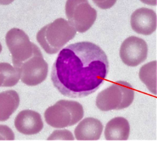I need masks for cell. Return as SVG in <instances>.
<instances>
[{
	"instance_id": "1",
	"label": "cell",
	"mask_w": 157,
	"mask_h": 142,
	"mask_svg": "<svg viewBox=\"0 0 157 142\" xmlns=\"http://www.w3.org/2000/svg\"><path fill=\"white\" fill-rule=\"evenodd\" d=\"M109 72L105 51L90 42L71 44L60 50L53 63L51 78L64 96L79 99L94 93Z\"/></svg>"
},
{
	"instance_id": "2",
	"label": "cell",
	"mask_w": 157,
	"mask_h": 142,
	"mask_svg": "<svg viewBox=\"0 0 157 142\" xmlns=\"http://www.w3.org/2000/svg\"><path fill=\"white\" fill-rule=\"evenodd\" d=\"M76 31L68 21L58 18L37 33L36 40L48 54H55L74 38Z\"/></svg>"
},
{
	"instance_id": "3",
	"label": "cell",
	"mask_w": 157,
	"mask_h": 142,
	"mask_svg": "<svg viewBox=\"0 0 157 142\" xmlns=\"http://www.w3.org/2000/svg\"><path fill=\"white\" fill-rule=\"evenodd\" d=\"M134 95V89L131 84L118 81L98 94L96 105L103 112L125 109L133 103Z\"/></svg>"
},
{
	"instance_id": "4",
	"label": "cell",
	"mask_w": 157,
	"mask_h": 142,
	"mask_svg": "<svg viewBox=\"0 0 157 142\" xmlns=\"http://www.w3.org/2000/svg\"><path fill=\"white\" fill-rule=\"evenodd\" d=\"M44 116L51 127L65 128L77 124L83 118V106L74 101L59 100L46 110Z\"/></svg>"
},
{
	"instance_id": "5",
	"label": "cell",
	"mask_w": 157,
	"mask_h": 142,
	"mask_svg": "<svg viewBox=\"0 0 157 142\" xmlns=\"http://www.w3.org/2000/svg\"><path fill=\"white\" fill-rule=\"evenodd\" d=\"M65 14L71 26L76 32L85 33L95 22L97 17L96 9L87 0H69L65 4Z\"/></svg>"
},
{
	"instance_id": "6",
	"label": "cell",
	"mask_w": 157,
	"mask_h": 142,
	"mask_svg": "<svg viewBox=\"0 0 157 142\" xmlns=\"http://www.w3.org/2000/svg\"><path fill=\"white\" fill-rule=\"evenodd\" d=\"M5 42L17 68L20 69L22 64L33 56V43L22 30L17 28L10 29L5 36Z\"/></svg>"
},
{
	"instance_id": "7",
	"label": "cell",
	"mask_w": 157,
	"mask_h": 142,
	"mask_svg": "<svg viewBox=\"0 0 157 142\" xmlns=\"http://www.w3.org/2000/svg\"><path fill=\"white\" fill-rule=\"evenodd\" d=\"M20 72L21 81L28 86H36L47 78L48 65L35 44H33V56L22 64Z\"/></svg>"
},
{
	"instance_id": "8",
	"label": "cell",
	"mask_w": 157,
	"mask_h": 142,
	"mask_svg": "<svg viewBox=\"0 0 157 142\" xmlns=\"http://www.w3.org/2000/svg\"><path fill=\"white\" fill-rule=\"evenodd\" d=\"M148 47L146 42L136 36L127 38L121 45L119 55L124 65L136 67L147 58Z\"/></svg>"
},
{
	"instance_id": "9",
	"label": "cell",
	"mask_w": 157,
	"mask_h": 142,
	"mask_svg": "<svg viewBox=\"0 0 157 142\" xmlns=\"http://www.w3.org/2000/svg\"><path fill=\"white\" fill-rule=\"evenodd\" d=\"M132 30L139 34L151 35L157 28V17L154 10L147 8L136 10L131 17Z\"/></svg>"
},
{
	"instance_id": "10",
	"label": "cell",
	"mask_w": 157,
	"mask_h": 142,
	"mask_svg": "<svg viewBox=\"0 0 157 142\" xmlns=\"http://www.w3.org/2000/svg\"><path fill=\"white\" fill-rule=\"evenodd\" d=\"M14 125L19 133L26 136L37 134L44 127L40 114L31 110L19 112L14 120Z\"/></svg>"
},
{
	"instance_id": "11",
	"label": "cell",
	"mask_w": 157,
	"mask_h": 142,
	"mask_svg": "<svg viewBox=\"0 0 157 142\" xmlns=\"http://www.w3.org/2000/svg\"><path fill=\"white\" fill-rule=\"evenodd\" d=\"M103 124L94 118H86L78 124L74 130L78 141H97L101 137Z\"/></svg>"
},
{
	"instance_id": "12",
	"label": "cell",
	"mask_w": 157,
	"mask_h": 142,
	"mask_svg": "<svg viewBox=\"0 0 157 142\" xmlns=\"http://www.w3.org/2000/svg\"><path fill=\"white\" fill-rule=\"evenodd\" d=\"M130 124L123 117L112 118L106 124L105 136L108 141H126L130 135Z\"/></svg>"
},
{
	"instance_id": "13",
	"label": "cell",
	"mask_w": 157,
	"mask_h": 142,
	"mask_svg": "<svg viewBox=\"0 0 157 142\" xmlns=\"http://www.w3.org/2000/svg\"><path fill=\"white\" fill-rule=\"evenodd\" d=\"M20 99L15 90H8L0 93V121H5L17 110Z\"/></svg>"
},
{
	"instance_id": "14",
	"label": "cell",
	"mask_w": 157,
	"mask_h": 142,
	"mask_svg": "<svg viewBox=\"0 0 157 142\" xmlns=\"http://www.w3.org/2000/svg\"><path fill=\"white\" fill-rule=\"evenodd\" d=\"M156 70L157 62L153 61L143 65L139 72V77L141 81L146 85L151 93L156 95H157Z\"/></svg>"
},
{
	"instance_id": "15",
	"label": "cell",
	"mask_w": 157,
	"mask_h": 142,
	"mask_svg": "<svg viewBox=\"0 0 157 142\" xmlns=\"http://www.w3.org/2000/svg\"><path fill=\"white\" fill-rule=\"evenodd\" d=\"M19 79H21L20 69L5 62L0 64V86L13 87Z\"/></svg>"
},
{
	"instance_id": "16",
	"label": "cell",
	"mask_w": 157,
	"mask_h": 142,
	"mask_svg": "<svg viewBox=\"0 0 157 142\" xmlns=\"http://www.w3.org/2000/svg\"><path fill=\"white\" fill-rule=\"evenodd\" d=\"M48 141H74V137L71 131L67 129H56L48 138Z\"/></svg>"
},
{
	"instance_id": "17",
	"label": "cell",
	"mask_w": 157,
	"mask_h": 142,
	"mask_svg": "<svg viewBox=\"0 0 157 142\" xmlns=\"http://www.w3.org/2000/svg\"><path fill=\"white\" fill-rule=\"evenodd\" d=\"M1 141L4 140H14V134L12 130L5 125H1Z\"/></svg>"
},
{
	"instance_id": "18",
	"label": "cell",
	"mask_w": 157,
	"mask_h": 142,
	"mask_svg": "<svg viewBox=\"0 0 157 142\" xmlns=\"http://www.w3.org/2000/svg\"><path fill=\"white\" fill-rule=\"evenodd\" d=\"M94 2L100 8L106 9V8H111V7L116 3V1H102V2L94 1Z\"/></svg>"
}]
</instances>
